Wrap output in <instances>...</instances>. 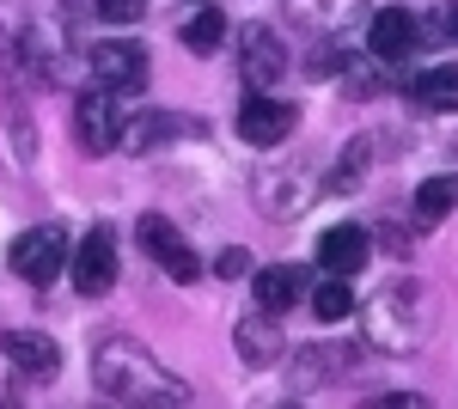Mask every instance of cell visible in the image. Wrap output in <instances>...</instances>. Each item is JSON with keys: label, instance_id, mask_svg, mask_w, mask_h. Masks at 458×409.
I'll return each instance as SVG.
<instances>
[{"label": "cell", "instance_id": "6da1fadb", "mask_svg": "<svg viewBox=\"0 0 458 409\" xmlns=\"http://www.w3.org/2000/svg\"><path fill=\"white\" fill-rule=\"evenodd\" d=\"M434 330H440V300H434V287L416 281V275L379 287L360 306V337L373 342L379 354H416Z\"/></svg>", "mask_w": 458, "mask_h": 409}, {"label": "cell", "instance_id": "7a4b0ae2", "mask_svg": "<svg viewBox=\"0 0 458 409\" xmlns=\"http://www.w3.org/2000/svg\"><path fill=\"white\" fill-rule=\"evenodd\" d=\"M92 379H98L105 397H123V404H183V397H190V385L177 373H165L135 337H105L98 342Z\"/></svg>", "mask_w": 458, "mask_h": 409}, {"label": "cell", "instance_id": "3957f363", "mask_svg": "<svg viewBox=\"0 0 458 409\" xmlns=\"http://www.w3.org/2000/svg\"><path fill=\"white\" fill-rule=\"evenodd\" d=\"M68 257H73V244H68V233H62V226H31V233H19V239H13V251H6L13 275H25L31 287L62 281Z\"/></svg>", "mask_w": 458, "mask_h": 409}, {"label": "cell", "instance_id": "277c9868", "mask_svg": "<svg viewBox=\"0 0 458 409\" xmlns=\"http://www.w3.org/2000/svg\"><path fill=\"white\" fill-rule=\"evenodd\" d=\"M68 275H73V294H86V300H105L116 287V239H110V226H92L80 239V251L68 257Z\"/></svg>", "mask_w": 458, "mask_h": 409}, {"label": "cell", "instance_id": "5b68a950", "mask_svg": "<svg viewBox=\"0 0 458 409\" xmlns=\"http://www.w3.org/2000/svg\"><path fill=\"white\" fill-rule=\"evenodd\" d=\"M92 73L105 80L110 92H141L147 86V43H135V37L92 43Z\"/></svg>", "mask_w": 458, "mask_h": 409}, {"label": "cell", "instance_id": "8992f818", "mask_svg": "<svg viewBox=\"0 0 458 409\" xmlns=\"http://www.w3.org/2000/svg\"><path fill=\"white\" fill-rule=\"evenodd\" d=\"M73 135L86 153H110L123 141V110H116V92L110 86H92L86 98L73 104Z\"/></svg>", "mask_w": 458, "mask_h": 409}, {"label": "cell", "instance_id": "52a82bcc", "mask_svg": "<svg viewBox=\"0 0 458 409\" xmlns=\"http://www.w3.org/2000/svg\"><path fill=\"white\" fill-rule=\"evenodd\" d=\"M233 348H239L245 367H282V354H287L282 318H276V311H250V318H239V324H233Z\"/></svg>", "mask_w": 458, "mask_h": 409}, {"label": "cell", "instance_id": "ba28073f", "mask_svg": "<svg viewBox=\"0 0 458 409\" xmlns=\"http://www.w3.org/2000/svg\"><path fill=\"white\" fill-rule=\"evenodd\" d=\"M293 104H282V98H269V92H250L245 98V110H239V135L250 141V147H282L287 135H293Z\"/></svg>", "mask_w": 458, "mask_h": 409}, {"label": "cell", "instance_id": "9c48e42d", "mask_svg": "<svg viewBox=\"0 0 458 409\" xmlns=\"http://www.w3.org/2000/svg\"><path fill=\"white\" fill-rule=\"evenodd\" d=\"M416 43H422V25H416V13H403V6H386V13H373V25H367V49H373L379 62H403Z\"/></svg>", "mask_w": 458, "mask_h": 409}, {"label": "cell", "instance_id": "30bf717a", "mask_svg": "<svg viewBox=\"0 0 458 409\" xmlns=\"http://www.w3.org/2000/svg\"><path fill=\"white\" fill-rule=\"evenodd\" d=\"M0 354L25 379H55L62 373V348L43 337V330H6V337H0Z\"/></svg>", "mask_w": 458, "mask_h": 409}, {"label": "cell", "instance_id": "8fae6325", "mask_svg": "<svg viewBox=\"0 0 458 409\" xmlns=\"http://www.w3.org/2000/svg\"><path fill=\"white\" fill-rule=\"evenodd\" d=\"M282 73H287L282 37L269 31V25H250V31H245V80H250V92H269Z\"/></svg>", "mask_w": 458, "mask_h": 409}, {"label": "cell", "instance_id": "7c38bea8", "mask_svg": "<svg viewBox=\"0 0 458 409\" xmlns=\"http://www.w3.org/2000/svg\"><path fill=\"white\" fill-rule=\"evenodd\" d=\"M367 257H373V239H367L360 226H330V233L318 239V263L330 275H360Z\"/></svg>", "mask_w": 458, "mask_h": 409}, {"label": "cell", "instance_id": "4fadbf2b", "mask_svg": "<svg viewBox=\"0 0 458 409\" xmlns=\"http://www.w3.org/2000/svg\"><path fill=\"white\" fill-rule=\"evenodd\" d=\"M190 129V123H177V110H147L135 123H123V141L116 147H129V153H153V147H165Z\"/></svg>", "mask_w": 458, "mask_h": 409}, {"label": "cell", "instance_id": "5bb4252c", "mask_svg": "<svg viewBox=\"0 0 458 409\" xmlns=\"http://www.w3.org/2000/svg\"><path fill=\"white\" fill-rule=\"evenodd\" d=\"M306 196H312V183H306L300 171H287V177H276V171H263V177H257V202L269 208L276 220H293V214L306 208Z\"/></svg>", "mask_w": 458, "mask_h": 409}, {"label": "cell", "instance_id": "9a60e30c", "mask_svg": "<svg viewBox=\"0 0 458 409\" xmlns=\"http://www.w3.org/2000/svg\"><path fill=\"white\" fill-rule=\"evenodd\" d=\"M250 294H257V311H293V300H300V275L287 269V263H276V269H257V281H250Z\"/></svg>", "mask_w": 458, "mask_h": 409}, {"label": "cell", "instance_id": "2e32d148", "mask_svg": "<svg viewBox=\"0 0 458 409\" xmlns=\"http://www.w3.org/2000/svg\"><path fill=\"white\" fill-rule=\"evenodd\" d=\"M220 43H226V13H220L214 0H202L196 19H183V49H190V55H214Z\"/></svg>", "mask_w": 458, "mask_h": 409}, {"label": "cell", "instance_id": "e0dca14e", "mask_svg": "<svg viewBox=\"0 0 458 409\" xmlns=\"http://www.w3.org/2000/svg\"><path fill=\"white\" fill-rule=\"evenodd\" d=\"M349 311H354L349 275H330V281H318V287H312V318H324V324H343Z\"/></svg>", "mask_w": 458, "mask_h": 409}, {"label": "cell", "instance_id": "ac0fdd59", "mask_svg": "<svg viewBox=\"0 0 458 409\" xmlns=\"http://www.w3.org/2000/svg\"><path fill=\"white\" fill-rule=\"evenodd\" d=\"M453 208H458V171H440V177H428L416 190V214L422 220H446Z\"/></svg>", "mask_w": 458, "mask_h": 409}, {"label": "cell", "instance_id": "d6986e66", "mask_svg": "<svg viewBox=\"0 0 458 409\" xmlns=\"http://www.w3.org/2000/svg\"><path fill=\"white\" fill-rule=\"evenodd\" d=\"M410 92H416L428 110H458V68H428Z\"/></svg>", "mask_w": 458, "mask_h": 409}, {"label": "cell", "instance_id": "ffe728a7", "mask_svg": "<svg viewBox=\"0 0 458 409\" xmlns=\"http://www.w3.org/2000/svg\"><path fill=\"white\" fill-rule=\"evenodd\" d=\"M153 257H159V269L172 275L177 287H196V281H202V257H196V251H190L183 239H172L165 251H153Z\"/></svg>", "mask_w": 458, "mask_h": 409}, {"label": "cell", "instance_id": "44dd1931", "mask_svg": "<svg viewBox=\"0 0 458 409\" xmlns=\"http://www.w3.org/2000/svg\"><path fill=\"white\" fill-rule=\"evenodd\" d=\"M367 159H373V141L360 135L343 147V159H336V177H330V190H354L360 177H367Z\"/></svg>", "mask_w": 458, "mask_h": 409}, {"label": "cell", "instance_id": "7402d4cb", "mask_svg": "<svg viewBox=\"0 0 458 409\" xmlns=\"http://www.w3.org/2000/svg\"><path fill=\"white\" fill-rule=\"evenodd\" d=\"M349 6H360V0H293V19H300V25H306V19H312V25H336Z\"/></svg>", "mask_w": 458, "mask_h": 409}, {"label": "cell", "instance_id": "603a6c76", "mask_svg": "<svg viewBox=\"0 0 458 409\" xmlns=\"http://www.w3.org/2000/svg\"><path fill=\"white\" fill-rule=\"evenodd\" d=\"M214 275H220V281H245L250 275V251L245 244H226V251L214 257Z\"/></svg>", "mask_w": 458, "mask_h": 409}, {"label": "cell", "instance_id": "cb8c5ba5", "mask_svg": "<svg viewBox=\"0 0 458 409\" xmlns=\"http://www.w3.org/2000/svg\"><path fill=\"white\" fill-rule=\"evenodd\" d=\"M336 68H343V49L336 43H318L312 62H306V80H336Z\"/></svg>", "mask_w": 458, "mask_h": 409}, {"label": "cell", "instance_id": "d4e9b609", "mask_svg": "<svg viewBox=\"0 0 458 409\" xmlns=\"http://www.w3.org/2000/svg\"><path fill=\"white\" fill-rule=\"evenodd\" d=\"M98 13H105L110 25H135V19H147V0H92Z\"/></svg>", "mask_w": 458, "mask_h": 409}, {"label": "cell", "instance_id": "484cf974", "mask_svg": "<svg viewBox=\"0 0 458 409\" xmlns=\"http://www.w3.org/2000/svg\"><path fill=\"white\" fill-rule=\"evenodd\" d=\"M343 86H349V98H373V92H379V73H373V68H354Z\"/></svg>", "mask_w": 458, "mask_h": 409}, {"label": "cell", "instance_id": "4316f807", "mask_svg": "<svg viewBox=\"0 0 458 409\" xmlns=\"http://www.w3.org/2000/svg\"><path fill=\"white\" fill-rule=\"evenodd\" d=\"M440 37H446V43H458V6H446V19H440Z\"/></svg>", "mask_w": 458, "mask_h": 409}, {"label": "cell", "instance_id": "83f0119b", "mask_svg": "<svg viewBox=\"0 0 458 409\" xmlns=\"http://www.w3.org/2000/svg\"><path fill=\"white\" fill-rule=\"evenodd\" d=\"M190 6H202V0H190Z\"/></svg>", "mask_w": 458, "mask_h": 409}]
</instances>
